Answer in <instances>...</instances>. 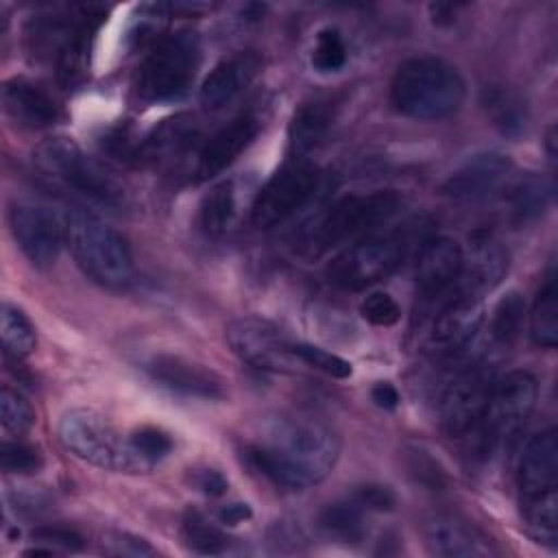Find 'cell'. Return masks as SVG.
<instances>
[{
	"label": "cell",
	"mask_w": 558,
	"mask_h": 558,
	"mask_svg": "<svg viewBox=\"0 0 558 558\" xmlns=\"http://www.w3.org/2000/svg\"><path fill=\"white\" fill-rule=\"evenodd\" d=\"M248 466L277 488L303 490L323 482L340 458V440L331 427L305 416H277L259 440L244 447Z\"/></svg>",
	"instance_id": "6da1fadb"
},
{
	"label": "cell",
	"mask_w": 558,
	"mask_h": 558,
	"mask_svg": "<svg viewBox=\"0 0 558 558\" xmlns=\"http://www.w3.org/2000/svg\"><path fill=\"white\" fill-rule=\"evenodd\" d=\"M466 96V83L458 68L438 57H412L403 61L390 83L392 107L412 120L434 122L453 116Z\"/></svg>",
	"instance_id": "7a4b0ae2"
},
{
	"label": "cell",
	"mask_w": 558,
	"mask_h": 558,
	"mask_svg": "<svg viewBox=\"0 0 558 558\" xmlns=\"http://www.w3.org/2000/svg\"><path fill=\"white\" fill-rule=\"evenodd\" d=\"M63 225L65 244L92 281L116 290L133 281L131 246L120 231L83 209L68 211Z\"/></svg>",
	"instance_id": "3957f363"
},
{
	"label": "cell",
	"mask_w": 558,
	"mask_h": 558,
	"mask_svg": "<svg viewBox=\"0 0 558 558\" xmlns=\"http://www.w3.org/2000/svg\"><path fill=\"white\" fill-rule=\"evenodd\" d=\"M33 161L48 179L92 203L102 207H122L126 201L124 187L118 179L70 137H50L41 142L33 153Z\"/></svg>",
	"instance_id": "277c9868"
},
{
	"label": "cell",
	"mask_w": 558,
	"mask_h": 558,
	"mask_svg": "<svg viewBox=\"0 0 558 558\" xmlns=\"http://www.w3.org/2000/svg\"><path fill=\"white\" fill-rule=\"evenodd\" d=\"M399 194L392 190H377L368 194H347L333 201L318 220L310 227L305 238V253L318 257L338 244L357 240L386 222L399 209Z\"/></svg>",
	"instance_id": "5b68a950"
},
{
	"label": "cell",
	"mask_w": 558,
	"mask_h": 558,
	"mask_svg": "<svg viewBox=\"0 0 558 558\" xmlns=\"http://www.w3.org/2000/svg\"><path fill=\"white\" fill-rule=\"evenodd\" d=\"M59 438L83 462L113 473H142L153 464L144 460L120 432L98 412L74 408L59 421Z\"/></svg>",
	"instance_id": "8992f818"
},
{
	"label": "cell",
	"mask_w": 558,
	"mask_h": 558,
	"mask_svg": "<svg viewBox=\"0 0 558 558\" xmlns=\"http://www.w3.org/2000/svg\"><path fill=\"white\" fill-rule=\"evenodd\" d=\"M421 349L438 357H456L475 340L482 325V301L456 286L436 299L418 305Z\"/></svg>",
	"instance_id": "52a82bcc"
},
{
	"label": "cell",
	"mask_w": 558,
	"mask_h": 558,
	"mask_svg": "<svg viewBox=\"0 0 558 558\" xmlns=\"http://www.w3.org/2000/svg\"><path fill=\"white\" fill-rule=\"evenodd\" d=\"M201 46L190 31L161 37L140 65L135 92L144 102H166L183 96L198 70Z\"/></svg>",
	"instance_id": "ba28073f"
},
{
	"label": "cell",
	"mask_w": 558,
	"mask_h": 558,
	"mask_svg": "<svg viewBox=\"0 0 558 558\" xmlns=\"http://www.w3.org/2000/svg\"><path fill=\"white\" fill-rule=\"evenodd\" d=\"M536 379L527 371H510L493 379L482 421L473 432L484 453L519 434L536 405Z\"/></svg>",
	"instance_id": "9c48e42d"
},
{
	"label": "cell",
	"mask_w": 558,
	"mask_h": 558,
	"mask_svg": "<svg viewBox=\"0 0 558 558\" xmlns=\"http://www.w3.org/2000/svg\"><path fill=\"white\" fill-rule=\"evenodd\" d=\"M405 257L401 235L364 238L336 255L327 266V279L342 290H366L392 275Z\"/></svg>",
	"instance_id": "30bf717a"
},
{
	"label": "cell",
	"mask_w": 558,
	"mask_h": 558,
	"mask_svg": "<svg viewBox=\"0 0 558 558\" xmlns=\"http://www.w3.org/2000/svg\"><path fill=\"white\" fill-rule=\"evenodd\" d=\"M490 386L493 375L484 360H471L458 368L438 399L440 427L453 438L473 434L482 421Z\"/></svg>",
	"instance_id": "8fae6325"
},
{
	"label": "cell",
	"mask_w": 558,
	"mask_h": 558,
	"mask_svg": "<svg viewBox=\"0 0 558 558\" xmlns=\"http://www.w3.org/2000/svg\"><path fill=\"white\" fill-rule=\"evenodd\" d=\"M318 179V168L305 159H294L279 168L255 196L251 207L253 225L268 229L294 216L314 196Z\"/></svg>",
	"instance_id": "7c38bea8"
},
{
	"label": "cell",
	"mask_w": 558,
	"mask_h": 558,
	"mask_svg": "<svg viewBox=\"0 0 558 558\" xmlns=\"http://www.w3.org/2000/svg\"><path fill=\"white\" fill-rule=\"evenodd\" d=\"M227 342L242 362L257 371L283 373L296 362L292 340L277 325L259 316L235 318L227 327Z\"/></svg>",
	"instance_id": "4fadbf2b"
},
{
	"label": "cell",
	"mask_w": 558,
	"mask_h": 558,
	"mask_svg": "<svg viewBox=\"0 0 558 558\" xmlns=\"http://www.w3.org/2000/svg\"><path fill=\"white\" fill-rule=\"evenodd\" d=\"M9 229L35 268L54 266L65 244V225L52 209L28 201L13 203L9 209Z\"/></svg>",
	"instance_id": "5bb4252c"
},
{
	"label": "cell",
	"mask_w": 558,
	"mask_h": 558,
	"mask_svg": "<svg viewBox=\"0 0 558 558\" xmlns=\"http://www.w3.org/2000/svg\"><path fill=\"white\" fill-rule=\"evenodd\" d=\"M423 538L432 554L445 558L499 556L495 541L473 521L456 512H434L423 521Z\"/></svg>",
	"instance_id": "9a60e30c"
},
{
	"label": "cell",
	"mask_w": 558,
	"mask_h": 558,
	"mask_svg": "<svg viewBox=\"0 0 558 558\" xmlns=\"http://www.w3.org/2000/svg\"><path fill=\"white\" fill-rule=\"evenodd\" d=\"M512 161L501 153H480L456 168L440 185V194L453 201H486L508 185Z\"/></svg>",
	"instance_id": "2e32d148"
},
{
	"label": "cell",
	"mask_w": 558,
	"mask_h": 558,
	"mask_svg": "<svg viewBox=\"0 0 558 558\" xmlns=\"http://www.w3.org/2000/svg\"><path fill=\"white\" fill-rule=\"evenodd\" d=\"M517 486L521 504L558 495V434L554 427L525 442L517 466Z\"/></svg>",
	"instance_id": "e0dca14e"
},
{
	"label": "cell",
	"mask_w": 558,
	"mask_h": 558,
	"mask_svg": "<svg viewBox=\"0 0 558 558\" xmlns=\"http://www.w3.org/2000/svg\"><path fill=\"white\" fill-rule=\"evenodd\" d=\"M144 368L153 381L185 397L218 401V399H225L227 395L225 381L218 373H214L205 364L185 360L181 355H168V353L153 355L144 364Z\"/></svg>",
	"instance_id": "ac0fdd59"
},
{
	"label": "cell",
	"mask_w": 558,
	"mask_h": 558,
	"mask_svg": "<svg viewBox=\"0 0 558 558\" xmlns=\"http://www.w3.org/2000/svg\"><path fill=\"white\" fill-rule=\"evenodd\" d=\"M259 120L253 113H242L233 118L229 124L220 126L211 137H207L194 163L196 181H209L222 170H227L257 137Z\"/></svg>",
	"instance_id": "d6986e66"
},
{
	"label": "cell",
	"mask_w": 558,
	"mask_h": 558,
	"mask_svg": "<svg viewBox=\"0 0 558 558\" xmlns=\"http://www.w3.org/2000/svg\"><path fill=\"white\" fill-rule=\"evenodd\" d=\"M462 270V246L447 238L434 235L425 240L416 255V286L423 301L447 294L460 277Z\"/></svg>",
	"instance_id": "ffe728a7"
},
{
	"label": "cell",
	"mask_w": 558,
	"mask_h": 558,
	"mask_svg": "<svg viewBox=\"0 0 558 558\" xmlns=\"http://www.w3.org/2000/svg\"><path fill=\"white\" fill-rule=\"evenodd\" d=\"M508 270V253L488 233H473L471 244L462 251V270L456 288L464 294L480 299L495 290Z\"/></svg>",
	"instance_id": "44dd1931"
},
{
	"label": "cell",
	"mask_w": 558,
	"mask_h": 558,
	"mask_svg": "<svg viewBox=\"0 0 558 558\" xmlns=\"http://www.w3.org/2000/svg\"><path fill=\"white\" fill-rule=\"evenodd\" d=\"M262 57L255 50H238L218 61L205 76L198 98L207 109H222L238 98L259 74Z\"/></svg>",
	"instance_id": "7402d4cb"
},
{
	"label": "cell",
	"mask_w": 558,
	"mask_h": 558,
	"mask_svg": "<svg viewBox=\"0 0 558 558\" xmlns=\"http://www.w3.org/2000/svg\"><path fill=\"white\" fill-rule=\"evenodd\" d=\"M2 107L17 126L28 131L48 129L59 120V105L54 98L28 78H11L4 83Z\"/></svg>",
	"instance_id": "603a6c76"
},
{
	"label": "cell",
	"mask_w": 558,
	"mask_h": 558,
	"mask_svg": "<svg viewBox=\"0 0 558 558\" xmlns=\"http://www.w3.org/2000/svg\"><path fill=\"white\" fill-rule=\"evenodd\" d=\"M333 122V105L329 100H310L303 102L290 122V150L294 159L312 153L329 133Z\"/></svg>",
	"instance_id": "cb8c5ba5"
},
{
	"label": "cell",
	"mask_w": 558,
	"mask_h": 558,
	"mask_svg": "<svg viewBox=\"0 0 558 558\" xmlns=\"http://www.w3.org/2000/svg\"><path fill=\"white\" fill-rule=\"evenodd\" d=\"M480 102L490 118L493 126L506 135L517 137L525 131L527 124V107L519 92L508 85H486L482 89Z\"/></svg>",
	"instance_id": "d4e9b609"
},
{
	"label": "cell",
	"mask_w": 558,
	"mask_h": 558,
	"mask_svg": "<svg viewBox=\"0 0 558 558\" xmlns=\"http://www.w3.org/2000/svg\"><path fill=\"white\" fill-rule=\"evenodd\" d=\"M196 140L194 120L187 116H177L172 120H166L150 137H146L144 144H140L137 163L140 161H157L166 157H174L183 150H187Z\"/></svg>",
	"instance_id": "484cf974"
},
{
	"label": "cell",
	"mask_w": 558,
	"mask_h": 558,
	"mask_svg": "<svg viewBox=\"0 0 558 558\" xmlns=\"http://www.w3.org/2000/svg\"><path fill=\"white\" fill-rule=\"evenodd\" d=\"M530 336L534 344L554 349L558 344V281L551 268L534 299L530 312Z\"/></svg>",
	"instance_id": "4316f807"
},
{
	"label": "cell",
	"mask_w": 558,
	"mask_h": 558,
	"mask_svg": "<svg viewBox=\"0 0 558 558\" xmlns=\"http://www.w3.org/2000/svg\"><path fill=\"white\" fill-rule=\"evenodd\" d=\"M0 336H2V349L7 357L22 360L31 355L37 347V333L28 316L9 301L0 307Z\"/></svg>",
	"instance_id": "83f0119b"
},
{
	"label": "cell",
	"mask_w": 558,
	"mask_h": 558,
	"mask_svg": "<svg viewBox=\"0 0 558 558\" xmlns=\"http://www.w3.org/2000/svg\"><path fill=\"white\" fill-rule=\"evenodd\" d=\"M523 316H525L523 296L517 290L504 294L493 307V314L488 320V342L499 349L510 347L521 333Z\"/></svg>",
	"instance_id": "f1b7e54d"
},
{
	"label": "cell",
	"mask_w": 558,
	"mask_h": 558,
	"mask_svg": "<svg viewBox=\"0 0 558 558\" xmlns=\"http://www.w3.org/2000/svg\"><path fill=\"white\" fill-rule=\"evenodd\" d=\"M549 196H551V185L543 177L530 174L512 183L508 190V203H510L514 222L536 220L547 209Z\"/></svg>",
	"instance_id": "f546056e"
},
{
	"label": "cell",
	"mask_w": 558,
	"mask_h": 558,
	"mask_svg": "<svg viewBox=\"0 0 558 558\" xmlns=\"http://www.w3.org/2000/svg\"><path fill=\"white\" fill-rule=\"evenodd\" d=\"M364 508L357 506L351 497L347 501H333L323 508L318 523L320 527L347 543H360L366 536V523H364Z\"/></svg>",
	"instance_id": "4dcf8cb0"
},
{
	"label": "cell",
	"mask_w": 558,
	"mask_h": 558,
	"mask_svg": "<svg viewBox=\"0 0 558 558\" xmlns=\"http://www.w3.org/2000/svg\"><path fill=\"white\" fill-rule=\"evenodd\" d=\"M181 534L185 545L196 551V554H205V556H216L222 554L229 545L227 534L211 523L203 512L187 508L181 521Z\"/></svg>",
	"instance_id": "1f68e13d"
},
{
	"label": "cell",
	"mask_w": 558,
	"mask_h": 558,
	"mask_svg": "<svg viewBox=\"0 0 558 558\" xmlns=\"http://www.w3.org/2000/svg\"><path fill=\"white\" fill-rule=\"evenodd\" d=\"M235 187L233 181L216 183L201 203V225L209 235H218L229 229L235 216Z\"/></svg>",
	"instance_id": "d6a6232c"
},
{
	"label": "cell",
	"mask_w": 558,
	"mask_h": 558,
	"mask_svg": "<svg viewBox=\"0 0 558 558\" xmlns=\"http://www.w3.org/2000/svg\"><path fill=\"white\" fill-rule=\"evenodd\" d=\"M0 418L11 434H26L35 425V410L17 390L4 386L0 390Z\"/></svg>",
	"instance_id": "836d02e7"
},
{
	"label": "cell",
	"mask_w": 558,
	"mask_h": 558,
	"mask_svg": "<svg viewBox=\"0 0 558 558\" xmlns=\"http://www.w3.org/2000/svg\"><path fill=\"white\" fill-rule=\"evenodd\" d=\"M347 63V46L336 28H323L316 35V46L312 50V65L318 72H336Z\"/></svg>",
	"instance_id": "e575fe53"
},
{
	"label": "cell",
	"mask_w": 558,
	"mask_h": 558,
	"mask_svg": "<svg viewBox=\"0 0 558 558\" xmlns=\"http://www.w3.org/2000/svg\"><path fill=\"white\" fill-rule=\"evenodd\" d=\"M292 353L296 357V362H303L325 375H331L336 379H347L351 377V364L336 355V353H329L320 347H314V344H305V342H292Z\"/></svg>",
	"instance_id": "d590c367"
},
{
	"label": "cell",
	"mask_w": 558,
	"mask_h": 558,
	"mask_svg": "<svg viewBox=\"0 0 558 558\" xmlns=\"http://www.w3.org/2000/svg\"><path fill=\"white\" fill-rule=\"evenodd\" d=\"M405 469L414 477L416 484L429 488V490H442L447 486V473L438 464L436 458H432L421 447H410L405 451Z\"/></svg>",
	"instance_id": "8d00e7d4"
},
{
	"label": "cell",
	"mask_w": 558,
	"mask_h": 558,
	"mask_svg": "<svg viewBox=\"0 0 558 558\" xmlns=\"http://www.w3.org/2000/svg\"><path fill=\"white\" fill-rule=\"evenodd\" d=\"M41 453L20 440H4L0 445V466L7 473L15 475H31L41 469Z\"/></svg>",
	"instance_id": "74e56055"
},
{
	"label": "cell",
	"mask_w": 558,
	"mask_h": 558,
	"mask_svg": "<svg viewBox=\"0 0 558 558\" xmlns=\"http://www.w3.org/2000/svg\"><path fill=\"white\" fill-rule=\"evenodd\" d=\"M131 445L137 449V453L148 460L150 464L159 462L161 458H166L172 451V438L159 429V427H140L131 434Z\"/></svg>",
	"instance_id": "f35d334b"
},
{
	"label": "cell",
	"mask_w": 558,
	"mask_h": 558,
	"mask_svg": "<svg viewBox=\"0 0 558 558\" xmlns=\"http://www.w3.org/2000/svg\"><path fill=\"white\" fill-rule=\"evenodd\" d=\"M360 314L366 323H371L375 327H392L401 318V307L397 305V301L390 294L371 292L362 301Z\"/></svg>",
	"instance_id": "ab89813d"
},
{
	"label": "cell",
	"mask_w": 558,
	"mask_h": 558,
	"mask_svg": "<svg viewBox=\"0 0 558 558\" xmlns=\"http://www.w3.org/2000/svg\"><path fill=\"white\" fill-rule=\"evenodd\" d=\"M351 499L364 510L375 512H390L397 506V495L384 484H362L353 490Z\"/></svg>",
	"instance_id": "60d3db41"
},
{
	"label": "cell",
	"mask_w": 558,
	"mask_h": 558,
	"mask_svg": "<svg viewBox=\"0 0 558 558\" xmlns=\"http://www.w3.org/2000/svg\"><path fill=\"white\" fill-rule=\"evenodd\" d=\"M33 538L37 543H46V545H54V547H63L70 551H78L83 547V536L65 525H41L33 530Z\"/></svg>",
	"instance_id": "b9f144b4"
},
{
	"label": "cell",
	"mask_w": 558,
	"mask_h": 558,
	"mask_svg": "<svg viewBox=\"0 0 558 558\" xmlns=\"http://www.w3.org/2000/svg\"><path fill=\"white\" fill-rule=\"evenodd\" d=\"M194 484L201 493L209 495V497H220L227 493V480L220 471L216 469H201L196 475H194Z\"/></svg>",
	"instance_id": "7bdbcfd3"
},
{
	"label": "cell",
	"mask_w": 558,
	"mask_h": 558,
	"mask_svg": "<svg viewBox=\"0 0 558 558\" xmlns=\"http://www.w3.org/2000/svg\"><path fill=\"white\" fill-rule=\"evenodd\" d=\"M251 508L248 504H242V501H233V504H225L220 510H218V521L225 523V525H238L242 521H248L251 519Z\"/></svg>",
	"instance_id": "ee69618b"
},
{
	"label": "cell",
	"mask_w": 558,
	"mask_h": 558,
	"mask_svg": "<svg viewBox=\"0 0 558 558\" xmlns=\"http://www.w3.org/2000/svg\"><path fill=\"white\" fill-rule=\"evenodd\" d=\"M371 399H373L379 408H384V410H395V408L399 405V401H401L397 388H395L392 384H388V381L375 384L373 390H371Z\"/></svg>",
	"instance_id": "f6af8a7d"
},
{
	"label": "cell",
	"mask_w": 558,
	"mask_h": 558,
	"mask_svg": "<svg viewBox=\"0 0 558 558\" xmlns=\"http://www.w3.org/2000/svg\"><path fill=\"white\" fill-rule=\"evenodd\" d=\"M432 15H434V22L436 24H451L453 22V15H456V4H432L429 7Z\"/></svg>",
	"instance_id": "bcb514c9"
}]
</instances>
